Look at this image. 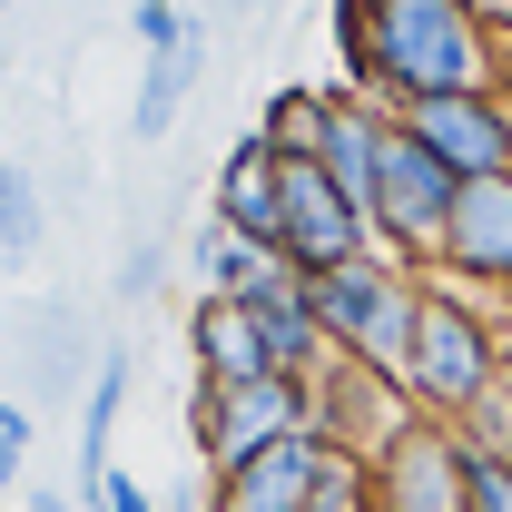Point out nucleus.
<instances>
[{
	"instance_id": "24",
	"label": "nucleus",
	"mask_w": 512,
	"mask_h": 512,
	"mask_svg": "<svg viewBox=\"0 0 512 512\" xmlns=\"http://www.w3.org/2000/svg\"><path fill=\"white\" fill-rule=\"evenodd\" d=\"M30 512H79V503H60V493H30Z\"/></svg>"
},
{
	"instance_id": "9",
	"label": "nucleus",
	"mask_w": 512,
	"mask_h": 512,
	"mask_svg": "<svg viewBox=\"0 0 512 512\" xmlns=\"http://www.w3.org/2000/svg\"><path fill=\"white\" fill-rule=\"evenodd\" d=\"M335 463H355L335 434H296V444H276V453H256V463H237V473H217L207 512H306Z\"/></svg>"
},
{
	"instance_id": "17",
	"label": "nucleus",
	"mask_w": 512,
	"mask_h": 512,
	"mask_svg": "<svg viewBox=\"0 0 512 512\" xmlns=\"http://www.w3.org/2000/svg\"><path fill=\"white\" fill-rule=\"evenodd\" d=\"M188 89H197V40L148 60L138 99H128V138H168V128H178V109H188Z\"/></svg>"
},
{
	"instance_id": "2",
	"label": "nucleus",
	"mask_w": 512,
	"mask_h": 512,
	"mask_svg": "<svg viewBox=\"0 0 512 512\" xmlns=\"http://www.w3.org/2000/svg\"><path fill=\"white\" fill-rule=\"evenodd\" d=\"M503 355H512V296H483V286H453V276H424V325H414V404L463 424L473 404L503 394Z\"/></svg>"
},
{
	"instance_id": "3",
	"label": "nucleus",
	"mask_w": 512,
	"mask_h": 512,
	"mask_svg": "<svg viewBox=\"0 0 512 512\" xmlns=\"http://www.w3.org/2000/svg\"><path fill=\"white\" fill-rule=\"evenodd\" d=\"M316 325L345 365H375V375H404L414 365V325H424V266L404 256H355L316 276Z\"/></svg>"
},
{
	"instance_id": "25",
	"label": "nucleus",
	"mask_w": 512,
	"mask_h": 512,
	"mask_svg": "<svg viewBox=\"0 0 512 512\" xmlns=\"http://www.w3.org/2000/svg\"><path fill=\"white\" fill-rule=\"evenodd\" d=\"M503 404H512V355H503Z\"/></svg>"
},
{
	"instance_id": "8",
	"label": "nucleus",
	"mask_w": 512,
	"mask_h": 512,
	"mask_svg": "<svg viewBox=\"0 0 512 512\" xmlns=\"http://www.w3.org/2000/svg\"><path fill=\"white\" fill-rule=\"evenodd\" d=\"M424 276H453V286L512 296V178H463L453 227H444V256H434Z\"/></svg>"
},
{
	"instance_id": "12",
	"label": "nucleus",
	"mask_w": 512,
	"mask_h": 512,
	"mask_svg": "<svg viewBox=\"0 0 512 512\" xmlns=\"http://www.w3.org/2000/svg\"><path fill=\"white\" fill-rule=\"evenodd\" d=\"M188 355H197V375H217V384L276 375V345H266V316H256L247 296H197V316H188Z\"/></svg>"
},
{
	"instance_id": "21",
	"label": "nucleus",
	"mask_w": 512,
	"mask_h": 512,
	"mask_svg": "<svg viewBox=\"0 0 512 512\" xmlns=\"http://www.w3.org/2000/svg\"><path fill=\"white\" fill-rule=\"evenodd\" d=\"M30 434H40L30 404H0V473H10V483H20V463H30Z\"/></svg>"
},
{
	"instance_id": "22",
	"label": "nucleus",
	"mask_w": 512,
	"mask_h": 512,
	"mask_svg": "<svg viewBox=\"0 0 512 512\" xmlns=\"http://www.w3.org/2000/svg\"><path fill=\"white\" fill-rule=\"evenodd\" d=\"M89 512H158V503H148V493H138L128 473H109V483H99V503H89Z\"/></svg>"
},
{
	"instance_id": "1",
	"label": "nucleus",
	"mask_w": 512,
	"mask_h": 512,
	"mask_svg": "<svg viewBox=\"0 0 512 512\" xmlns=\"http://www.w3.org/2000/svg\"><path fill=\"white\" fill-rule=\"evenodd\" d=\"M453 89H503V30L473 0H375V99L404 119Z\"/></svg>"
},
{
	"instance_id": "14",
	"label": "nucleus",
	"mask_w": 512,
	"mask_h": 512,
	"mask_svg": "<svg viewBox=\"0 0 512 512\" xmlns=\"http://www.w3.org/2000/svg\"><path fill=\"white\" fill-rule=\"evenodd\" d=\"M119 404H128V355L109 345V355H99V375H89V404H79V503H99V483L119 473V463H109Z\"/></svg>"
},
{
	"instance_id": "23",
	"label": "nucleus",
	"mask_w": 512,
	"mask_h": 512,
	"mask_svg": "<svg viewBox=\"0 0 512 512\" xmlns=\"http://www.w3.org/2000/svg\"><path fill=\"white\" fill-rule=\"evenodd\" d=\"M473 10H483V20H493V30L512 40V0H473Z\"/></svg>"
},
{
	"instance_id": "18",
	"label": "nucleus",
	"mask_w": 512,
	"mask_h": 512,
	"mask_svg": "<svg viewBox=\"0 0 512 512\" xmlns=\"http://www.w3.org/2000/svg\"><path fill=\"white\" fill-rule=\"evenodd\" d=\"M0 256H10V266L40 256V178H30L20 158L0 168Z\"/></svg>"
},
{
	"instance_id": "19",
	"label": "nucleus",
	"mask_w": 512,
	"mask_h": 512,
	"mask_svg": "<svg viewBox=\"0 0 512 512\" xmlns=\"http://www.w3.org/2000/svg\"><path fill=\"white\" fill-rule=\"evenodd\" d=\"M128 30H138V50H148V60H158V50H188V40H197V20L178 10V0H138V10H128Z\"/></svg>"
},
{
	"instance_id": "10",
	"label": "nucleus",
	"mask_w": 512,
	"mask_h": 512,
	"mask_svg": "<svg viewBox=\"0 0 512 512\" xmlns=\"http://www.w3.org/2000/svg\"><path fill=\"white\" fill-rule=\"evenodd\" d=\"M424 424V404H414V384L404 375H375V365H325V434L355 453V463H375L394 434H414Z\"/></svg>"
},
{
	"instance_id": "20",
	"label": "nucleus",
	"mask_w": 512,
	"mask_h": 512,
	"mask_svg": "<svg viewBox=\"0 0 512 512\" xmlns=\"http://www.w3.org/2000/svg\"><path fill=\"white\" fill-rule=\"evenodd\" d=\"M473 512H512V453H473Z\"/></svg>"
},
{
	"instance_id": "13",
	"label": "nucleus",
	"mask_w": 512,
	"mask_h": 512,
	"mask_svg": "<svg viewBox=\"0 0 512 512\" xmlns=\"http://www.w3.org/2000/svg\"><path fill=\"white\" fill-rule=\"evenodd\" d=\"M384 148H394V109H384V99H335V128H325L316 168L355 197L365 217H375V188H384ZM375 247H384V237H375Z\"/></svg>"
},
{
	"instance_id": "11",
	"label": "nucleus",
	"mask_w": 512,
	"mask_h": 512,
	"mask_svg": "<svg viewBox=\"0 0 512 512\" xmlns=\"http://www.w3.org/2000/svg\"><path fill=\"white\" fill-rule=\"evenodd\" d=\"M207 217H227V227L256 237V247H276V237H286V158H276L256 128L217 158V197H207Z\"/></svg>"
},
{
	"instance_id": "6",
	"label": "nucleus",
	"mask_w": 512,
	"mask_h": 512,
	"mask_svg": "<svg viewBox=\"0 0 512 512\" xmlns=\"http://www.w3.org/2000/svg\"><path fill=\"white\" fill-rule=\"evenodd\" d=\"M365 473H375V512H473V444L444 414H424L414 434H394Z\"/></svg>"
},
{
	"instance_id": "15",
	"label": "nucleus",
	"mask_w": 512,
	"mask_h": 512,
	"mask_svg": "<svg viewBox=\"0 0 512 512\" xmlns=\"http://www.w3.org/2000/svg\"><path fill=\"white\" fill-rule=\"evenodd\" d=\"M188 256H197V286H207V296H256V286H266V276L286 266L276 247H256V237H237L227 217H207Z\"/></svg>"
},
{
	"instance_id": "4",
	"label": "nucleus",
	"mask_w": 512,
	"mask_h": 512,
	"mask_svg": "<svg viewBox=\"0 0 512 512\" xmlns=\"http://www.w3.org/2000/svg\"><path fill=\"white\" fill-rule=\"evenodd\" d=\"M188 434L207 453V473H237V463L296 444V434H325V384H306V375H247V384L197 375Z\"/></svg>"
},
{
	"instance_id": "7",
	"label": "nucleus",
	"mask_w": 512,
	"mask_h": 512,
	"mask_svg": "<svg viewBox=\"0 0 512 512\" xmlns=\"http://www.w3.org/2000/svg\"><path fill=\"white\" fill-rule=\"evenodd\" d=\"M276 256H286L296 276H335V266L384 256V247H375V217L335 188L316 158H286V237H276Z\"/></svg>"
},
{
	"instance_id": "16",
	"label": "nucleus",
	"mask_w": 512,
	"mask_h": 512,
	"mask_svg": "<svg viewBox=\"0 0 512 512\" xmlns=\"http://www.w3.org/2000/svg\"><path fill=\"white\" fill-rule=\"evenodd\" d=\"M335 99H345V89H276V99L256 109V138H266L276 158H325V128H335Z\"/></svg>"
},
{
	"instance_id": "5",
	"label": "nucleus",
	"mask_w": 512,
	"mask_h": 512,
	"mask_svg": "<svg viewBox=\"0 0 512 512\" xmlns=\"http://www.w3.org/2000/svg\"><path fill=\"white\" fill-rule=\"evenodd\" d=\"M453 197H463V178H453L444 158H434L414 128L394 119L384 188H375V237H384V256H404V266H434V256H444V227H453Z\"/></svg>"
}]
</instances>
